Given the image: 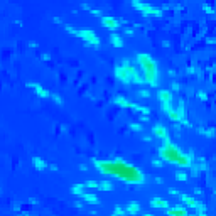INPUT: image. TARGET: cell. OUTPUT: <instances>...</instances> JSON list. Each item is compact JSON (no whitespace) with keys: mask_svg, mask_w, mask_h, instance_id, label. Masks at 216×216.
<instances>
[{"mask_svg":"<svg viewBox=\"0 0 216 216\" xmlns=\"http://www.w3.org/2000/svg\"><path fill=\"white\" fill-rule=\"evenodd\" d=\"M149 95H150V93H149L147 89H142V91H140V96H144V98H147Z\"/></svg>","mask_w":216,"mask_h":216,"instance_id":"21","label":"cell"},{"mask_svg":"<svg viewBox=\"0 0 216 216\" xmlns=\"http://www.w3.org/2000/svg\"><path fill=\"white\" fill-rule=\"evenodd\" d=\"M29 86H30V88H34L36 91H37V93H39V96H49V93H47V91H46L44 88H41V86H39L37 83H30Z\"/></svg>","mask_w":216,"mask_h":216,"instance_id":"8","label":"cell"},{"mask_svg":"<svg viewBox=\"0 0 216 216\" xmlns=\"http://www.w3.org/2000/svg\"><path fill=\"white\" fill-rule=\"evenodd\" d=\"M103 24L108 26L110 29H117V27H118V20L113 17H103Z\"/></svg>","mask_w":216,"mask_h":216,"instance_id":"5","label":"cell"},{"mask_svg":"<svg viewBox=\"0 0 216 216\" xmlns=\"http://www.w3.org/2000/svg\"><path fill=\"white\" fill-rule=\"evenodd\" d=\"M144 216H154V214H144Z\"/></svg>","mask_w":216,"mask_h":216,"instance_id":"24","label":"cell"},{"mask_svg":"<svg viewBox=\"0 0 216 216\" xmlns=\"http://www.w3.org/2000/svg\"><path fill=\"white\" fill-rule=\"evenodd\" d=\"M52 98H54V100H56V102H58V103H59V105H61V103H63V100H61V98L58 96V95H52Z\"/></svg>","mask_w":216,"mask_h":216,"instance_id":"22","label":"cell"},{"mask_svg":"<svg viewBox=\"0 0 216 216\" xmlns=\"http://www.w3.org/2000/svg\"><path fill=\"white\" fill-rule=\"evenodd\" d=\"M98 187H100L102 191H110V189H111V182H110V181H103V182H100V184H98Z\"/></svg>","mask_w":216,"mask_h":216,"instance_id":"14","label":"cell"},{"mask_svg":"<svg viewBox=\"0 0 216 216\" xmlns=\"http://www.w3.org/2000/svg\"><path fill=\"white\" fill-rule=\"evenodd\" d=\"M154 165H157V167H159V165H162V161H154Z\"/></svg>","mask_w":216,"mask_h":216,"instance_id":"23","label":"cell"},{"mask_svg":"<svg viewBox=\"0 0 216 216\" xmlns=\"http://www.w3.org/2000/svg\"><path fill=\"white\" fill-rule=\"evenodd\" d=\"M177 179H179V181H186V179H187V174L179 172V174H177Z\"/></svg>","mask_w":216,"mask_h":216,"instance_id":"19","label":"cell"},{"mask_svg":"<svg viewBox=\"0 0 216 216\" xmlns=\"http://www.w3.org/2000/svg\"><path fill=\"white\" fill-rule=\"evenodd\" d=\"M115 102L118 103V105H122V106H132V103H128L127 100H125V98H117V100H115Z\"/></svg>","mask_w":216,"mask_h":216,"instance_id":"17","label":"cell"},{"mask_svg":"<svg viewBox=\"0 0 216 216\" xmlns=\"http://www.w3.org/2000/svg\"><path fill=\"white\" fill-rule=\"evenodd\" d=\"M139 61L142 64V69H144V81L150 83V85L155 86L157 85V71H155V63L152 61V58L147 54H140Z\"/></svg>","mask_w":216,"mask_h":216,"instance_id":"2","label":"cell"},{"mask_svg":"<svg viewBox=\"0 0 216 216\" xmlns=\"http://www.w3.org/2000/svg\"><path fill=\"white\" fill-rule=\"evenodd\" d=\"M154 132H155V135H157V137H162V139L167 140V132H165V128H164V127L157 125V127L154 128Z\"/></svg>","mask_w":216,"mask_h":216,"instance_id":"10","label":"cell"},{"mask_svg":"<svg viewBox=\"0 0 216 216\" xmlns=\"http://www.w3.org/2000/svg\"><path fill=\"white\" fill-rule=\"evenodd\" d=\"M159 98H161V102H164V103L172 102V96H171L169 91H161V93H159Z\"/></svg>","mask_w":216,"mask_h":216,"instance_id":"11","label":"cell"},{"mask_svg":"<svg viewBox=\"0 0 216 216\" xmlns=\"http://www.w3.org/2000/svg\"><path fill=\"white\" fill-rule=\"evenodd\" d=\"M86 186H88V187H95V189H96V187H98V182H95V181H88V182H86Z\"/></svg>","mask_w":216,"mask_h":216,"instance_id":"20","label":"cell"},{"mask_svg":"<svg viewBox=\"0 0 216 216\" xmlns=\"http://www.w3.org/2000/svg\"><path fill=\"white\" fill-rule=\"evenodd\" d=\"M98 165H100V169H102L103 172H110V174H113V176H117V177H123L128 182H142L144 181V176H142L140 171L127 165L123 161H111V162L100 161Z\"/></svg>","mask_w":216,"mask_h":216,"instance_id":"1","label":"cell"},{"mask_svg":"<svg viewBox=\"0 0 216 216\" xmlns=\"http://www.w3.org/2000/svg\"><path fill=\"white\" fill-rule=\"evenodd\" d=\"M182 201H184V203H186V206H189V208H196V206L199 204L194 198H191V196H187V194H182Z\"/></svg>","mask_w":216,"mask_h":216,"instance_id":"6","label":"cell"},{"mask_svg":"<svg viewBox=\"0 0 216 216\" xmlns=\"http://www.w3.org/2000/svg\"><path fill=\"white\" fill-rule=\"evenodd\" d=\"M139 209H140V206L137 203H130V204H128V208H127V213L135 214V213H139Z\"/></svg>","mask_w":216,"mask_h":216,"instance_id":"12","label":"cell"},{"mask_svg":"<svg viewBox=\"0 0 216 216\" xmlns=\"http://www.w3.org/2000/svg\"><path fill=\"white\" fill-rule=\"evenodd\" d=\"M152 206H155V208H169V204H167V201H164V199L155 198V199H152Z\"/></svg>","mask_w":216,"mask_h":216,"instance_id":"9","label":"cell"},{"mask_svg":"<svg viewBox=\"0 0 216 216\" xmlns=\"http://www.w3.org/2000/svg\"><path fill=\"white\" fill-rule=\"evenodd\" d=\"M167 213L169 216H187V211L184 208L177 206V208H167Z\"/></svg>","mask_w":216,"mask_h":216,"instance_id":"4","label":"cell"},{"mask_svg":"<svg viewBox=\"0 0 216 216\" xmlns=\"http://www.w3.org/2000/svg\"><path fill=\"white\" fill-rule=\"evenodd\" d=\"M111 41H113V46H117V47H122V46H123L122 37H120V36H117V34L111 36Z\"/></svg>","mask_w":216,"mask_h":216,"instance_id":"13","label":"cell"},{"mask_svg":"<svg viewBox=\"0 0 216 216\" xmlns=\"http://www.w3.org/2000/svg\"><path fill=\"white\" fill-rule=\"evenodd\" d=\"M73 193H74V194H83V186H80V184L73 186Z\"/></svg>","mask_w":216,"mask_h":216,"instance_id":"18","label":"cell"},{"mask_svg":"<svg viewBox=\"0 0 216 216\" xmlns=\"http://www.w3.org/2000/svg\"><path fill=\"white\" fill-rule=\"evenodd\" d=\"M68 29L71 30V32H74L76 36L83 37L85 41H88L89 44H98L100 42V37H98L95 32H91V30H74V29H71V26H68Z\"/></svg>","mask_w":216,"mask_h":216,"instance_id":"3","label":"cell"},{"mask_svg":"<svg viewBox=\"0 0 216 216\" xmlns=\"http://www.w3.org/2000/svg\"><path fill=\"white\" fill-rule=\"evenodd\" d=\"M117 76H118V78H122L123 81H128V80H130V76H128L127 69L123 68V66H118V68H117Z\"/></svg>","mask_w":216,"mask_h":216,"instance_id":"7","label":"cell"},{"mask_svg":"<svg viewBox=\"0 0 216 216\" xmlns=\"http://www.w3.org/2000/svg\"><path fill=\"white\" fill-rule=\"evenodd\" d=\"M81 196H83V198H85L86 201H89V203H93V204H96V203H98V198H96L95 194H85V193H83Z\"/></svg>","mask_w":216,"mask_h":216,"instance_id":"15","label":"cell"},{"mask_svg":"<svg viewBox=\"0 0 216 216\" xmlns=\"http://www.w3.org/2000/svg\"><path fill=\"white\" fill-rule=\"evenodd\" d=\"M34 165L37 169H44V167H46V162H44L42 159H39V157H34Z\"/></svg>","mask_w":216,"mask_h":216,"instance_id":"16","label":"cell"}]
</instances>
